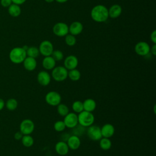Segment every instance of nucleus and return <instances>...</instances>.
I'll list each match as a JSON object with an SVG mask.
<instances>
[{
	"label": "nucleus",
	"mask_w": 156,
	"mask_h": 156,
	"mask_svg": "<svg viewBox=\"0 0 156 156\" xmlns=\"http://www.w3.org/2000/svg\"><path fill=\"white\" fill-rule=\"evenodd\" d=\"M91 18L97 23H103L108 18V9L104 5L99 4L93 7L90 12Z\"/></svg>",
	"instance_id": "obj_1"
},
{
	"label": "nucleus",
	"mask_w": 156,
	"mask_h": 156,
	"mask_svg": "<svg viewBox=\"0 0 156 156\" xmlns=\"http://www.w3.org/2000/svg\"><path fill=\"white\" fill-rule=\"evenodd\" d=\"M26 57V51L23 47L13 48L9 53V58L15 64L23 63Z\"/></svg>",
	"instance_id": "obj_2"
},
{
	"label": "nucleus",
	"mask_w": 156,
	"mask_h": 156,
	"mask_svg": "<svg viewBox=\"0 0 156 156\" xmlns=\"http://www.w3.org/2000/svg\"><path fill=\"white\" fill-rule=\"evenodd\" d=\"M78 124L84 127H88L93 124L94 116L92 112L83 110L77 115Z\"/></svg>",
	"instance_id": "obj_3"
},
{
	"label": "nucleus",
	"mask_w": 156,
	"mask_h": 156,
	"mask_svg": "<svg viewBox=\"0 0 156 156\" xmlns=\"http://www.w3.org/2000/svg\"><path fill=\"white\" fill-rule=\"evenodd\" d=\"M68 71L63 66H55L51 72V77L56 82H63L68 78Z\"/></svg>",
	"instance_id": "obj_4"
},
{
	"label": "nucleus",
	"mask_w": 156,
	"mask_h": 156,
	"mask_svg": "<svg viewBox=\"0 0 156 156\" xmlns=\"http://www.w3.org/2000/svg\"><path fill=\"white\" fill-rule=\"evenodd\" d=\"M46 102L51 106H57L61 103L62 97L60 93L55 91H51L46 93L45 95Z\"/></svg>",
	"instance_id": "obj_5"
},
{
	"label": "nucleus",
	"mask_w": 156,
	"mask_h": 156,
	"mask_svg": "<svg viewBox=\"0 0 156 156\" xmlns=\"http://www.w3.org/2000/svg\"><path fill=\"white\" fill-rule=\"evenodd\" d=\"M52 32L57 37H65L69 34V26L65 23L58 22L54 25Z\"/></svg>",
	"instance_id": "obj_6"
},
{
	"label": "nucleus",
	"mask_w": 156,
	"mask_h": 156,
	"mask_svg": "<svg viewBox=\"0 0 156 156\" xmlns=\"http://www.w3.org/2000/svg\"><path fill=\"white\" fill-rule=\"evenodd\" d=\"M35 129L34 122L29 119H25L23 120L20 125V131L23 135L31 134Z\"/></svg>",
	"instance_id": "obj_7"
},
{
	"label": "nucleus",
	"mask_w": 156,
	"mask_h": 156,
	"mask_svg": "<svg viewBox=\"0 0 156 156\" xmlns=\"http://www.w3.org/2000/svg\"><path fill=\"white\" fill-rule=\"evenodd\" d=\"M87 134L88 138L93 141H99V140L102 137L101 127L95 125H91L88 127Z\"/></svg>",
	"instance_id": "obj_8"
},
{
	"label": "nucleus",
	"mask_w": 156,
	"mask_h": 156,
	"mask_svg": "<svg viewBox=\"0 0 156 156\" xmlns=\"http://www.w3.org/2000/svg\"><path fill=\"white\" fill-rule=\"evenodd\" d=\"M39 52L42 55L49 56L51 55L52 51H54V46L52 43L49 40H44L41 42L39 45Z\"/></svg>",
	"instance_id": "obj_9"
},
{
	"label": "nucleus",
	"mask_w": 156,
	"mask_h": 156,
	"mask_svg": "<svg viewBox=\"0 0 156 156\" xmlns=\"http://www.w3.org/2000/svg\"><path fill=\"white\" fill-rule=\"evenodd\" d=\"M150 49L149 44L146 41H140L134 47L135 53L140 56H146L148 55L150 52Z\"/></svg>",
	"instance_id": "obj_10"
},
{
	"label": "nucleus",
	"mask_w": 156,
	"mask_h": 156,
	"mask_svg": "<svg viewBox=\"0 0 156 156\" xmlns=\"http://www.w3.org/2000/svg\"><path fill=\"white\" fill-rule=\"evenodd\" d=\"M63 122L66 127L73 129L78 124L77 115L76 113L69 112L65 116H64Z\"/></svg>",
	"instance_id": "obj_11"
},
{
	"label": "nucleus",
	"mask_w": 156,
	"mask_h": 156,
	"mask_svg": "<svg viewBox=\"0 0 156 156\" xmlns=\"http://www.w3.org/2000/svg\"><path fill=\"white\" fill-rule=\"evenodd\" d=\"M37 80L40 85L47 86L51 82V76L46 71H41L37 74Z\"/></svg>",
	"instance_id": "obj_12"
},
{
	"label": "nucleus",
	"mask_w": 156,
	"mask_h": 156,
	"mask_svg": "<svg viewBox=\"0 0 156 156\" xmlns=\"http://www.w3.org/2000/svg\"><path fill=\"white\" fill-rule=\"evenodd\" d=\"M78 58L74 55H69L64 60V67L68 71L76 68L78 66Z\"/></svg>",
	"instance_id": "obj_13"
},
{
	"label": "nucleus",
	"mask_w": 156,
	"mask_h": 156,
	"mask_svg": "<svg viewBox=\"0 0 156 156\" xmlns=\"http://www.w3.org/2000/svg\"><path fill=\"white\" fill-rule=\"evenodd\" d=\"M66 143L69 149L77 150L79 148L81 141L79 136L75 135H72L68 137V140H66Z\"/></svg>",
	"instance_id": "obj_14"
},
{
	"label": "nucleus",
	"mask_w": 156,
	"mask_h": 156,
	"mask_svg": "<svg viewBox=\"0 0 156 156\" xmlns=\"http://www.w3.org/2000/svg\"><path fill=\"white\" fill-rule=\"evenodd\" d=\"M55 150L57 154L63 156L68 154L69 149L66 141H59L55 145Z\"/></svg>",
	"instance_id": "obj_15"
},
{
	"label": "nucleus",
	"mask_w": 156,
	"mask_h": 156,
	"mask_svg": "<svg viewBox=\"0 0 156 156\" xmlns=\"http://www.w3.org/2000/svg\"><path fill=\"white\" fill-rule=\"evenodd\" d=\"M102 136L104 138H110L115 133V127L110 123H106L101 127Z\"/></svg>",
	"instance_id": "obj_16"
},
{
	"label": "nucleus",
	"mask_w": 156,
	"mask_h": 156,
	"mask_svg": "<svg viewBox=\"0 0 156 156\" xmlns=\"http://www.w3.org/2000/svg\"><path fill=\"white\" fill-rule=\"evenodd\" d=\"M83 29V24L80 21H74L69 26V34L76 36L81 34Z\"/></svg>",
	"instance_id": "obj_17"
},
{
	"label": "nucleus",
	"mask_w": 156,
	"mask_h": 156,
	"mask_svg": "<svg viewBox=\"0 0 156 156\" xmlns=\"http://www.w3.org/2000/svg\"><path fill=\"white\" fill-rule=\"evenodd\" d=\"M23 63L24 68L29 71H34L36 68L37 65V60L35 58L27 56L24 60Z\"/></svg>",
	"instance_id": "obj_18"
},
{
	"label": "nucleus",
	"mask_w": 156,
	"mask_h": 156,
	"mask_svg": "<svg viewBox=\"0 0 156 156\" xmlns=\"http://www.w3.org/2000/svg\"><path fill=\"white\" fill-rule=\"evenodd\" d=\"M108 16L111 18H118L122 13V7L119 4H113L108 9Z\"/></svg>",
	"instance_id": "obj_19"
},
{
	"label": "nucleus",
	"mask_w": 156,
	"mask_h": 156,
	"mask_svg": "<svg viewBox=\"0 0 156 156\" xmlns=\"http://www.w3.org/2000/svg\"><path fill=\"white\" fill-rule=\"evenodd\" d=\"M56 62L51 56H46L42 60V66L46 70H52L55 66Z\"/></svg>",
	"instance_id": "obj_20"
},
{
	"label": "nucleus",
	"mask_w": 156,
	"mask_h": 156,
	"mask_svg": "<svg viewBox=\"0 0 156 156\" xmlns=\"http://www.w3.org/2000/svg\"><path fill=\"white\" fill-rule=\"evenodd\" d=\"M83 110L93 112L96 108V102L93 99L88 98L83 102Z\"/></svg>",
	"instance_id": "obj_21"
},
{
	"label": "nucleus",
	"mask_w": 156,
	"mask_h": 156,
	"mask_svg": "<svg viewBox=\"0 0 156 156\" xmlns=\"http://www.w3.org/2000/svg\"><path fill=\"white\" fill-rule=\"evenodd\" d=\"M8 12L10 16L13 17H18L21 13V9L19 5L12 3L8 7Z\"/></svg>",
	"instance_id": "obj_22"
},
{
	"label": "nucleus",
	"mask_w": 156,
	"mask_h": 156,
	"mask_svg": "<svg viewBox=\"0 0 156 156\" xmlns=\"http://www.w3.org/2000/svg\"><path fill=\"white\" fill-rule=\"evenodd\" d=\"M112 145V141L108 138L102 137L99 140V146L101 149H102L104 151L109 150L111 148Z\"/></svg>",
	"instance_id": "obj_23"
},
{
	"label": "nucleus",
	"mask_w": 156,
	"mask_h": 156,
	"mask_svg": "<svg viewBox=\"0 0 156 156\" xmlns=\"http://www.w3.org/2000/svg\"><path fill=\"white\" fill-rule=\"evenodd\" d=\"M81 77L80 72L76 68L68 71V77L72 81H78Z\"/></svg>",
	"instance_id": "obj_24"
},
{
	"label": "nucleus",
	"mask_w": 156,
	"mask_h": 156,
	"mask_svg": "<svg viewBox=\"0 0 156 156\" xmlns=\"http://www.w3.org/2000/svg\"><path fill=\"white\" fill-rule=\"evenodd\" d=\"M21 140L23 145L27 147H31L34 143V140L30 135H23Z\"/></svg>",
	"instance_id": "obj_25"
},
{
	"label": "nucleus",
	"mask_w": 156,
	"mask_h": 156,
	"mask_svg": "<svg viewBox=\"0 0 156 156\" xmlns=\"http://www.w3.org/2000/svg\"><path fill=\"white\" fill-rule=\"evenodd\" d=\"M57 111L58 115H60L61 116H65L69 112V110L68 107L65 104H61L60 103L57 106Z\"/></svg>",
	"instance_id": "obj_26"
},
{
	"label": "nucleus",
	"mask_w": 156,
	"mask_h": 156,
	"mask_svg": "<svg viewBox=\"0 0 156 156\" xmlns=\"http://www.w3.org/2000/svg\"><path fill=\"white\" fill-rule=\"evenodd\" d=\"M26 54L27 57H30L33 58H37L39 54V49L38 48L35 46H30L28 47V48L26 50Z\"/></svg>",
	"instance_id": "obj_27"
},
{
	"label": "nucleus",
	"mask_w": 156,
	"mask_h": 156,
	"mask_svg": "<svg viewBox=\"0 0 156 156\" xmlns=\"http://www.w3.org/2000/svg\"><path fill=\"white\" fill-rule=\"evenodd\" d=\"M5 106L10 111L15 110L18 107V102L15 99L10 98L6 102Z\"/></svg>",
	"instance_id": "obj_28"
},
{
	"label": "nucleus",
	"mask_w": 156,
	"mask_h": 156,
	"mask_svg": "<svg viewBox=\"0 0 156 156\" xmlns=\"http://www.w3.org/2000/svg\"><path fill=\"white\" fill-rule=\"evenodd\" d=\"M72 109L74 113H79L83 110V102L80 101H76L72 104Z\"/></svg>",
	"instance_id": "obj_29"
},
{
	"label": "nucleus",
	"mask_w": 156,
	"mask_h": 156,
	"mask_svg": "<svg viewBox=\"0 0 156 156\" xmlns=\"http://www.w3.org/2000/svg\"><path fill=\"white\" fill-rule=\"evenodd\" d=\"M65 43L69 46H73L76 43V37L70 34H68L66 36H65Z\"/></svg>",
	"instance_id": "obj_30"
},
{
	"label": "nucleus",
	"mask_w": 156,
	"mask_h": 156,
	"mask_svg": "<svg viewBox=\"0 0 156 156\" xmlns=\"http://www.w3.org/2000/svg\"><path fill=\"white\" fill-rule=\"evenodd\" d=\"M66 128V126L63 122V121H57L54 124V129L55 131L58 132H63Z\"/></svg>",
	"instance_id": "obj_31"
},
{
	"label": "nucleus",
	"mask_w": 156,
	"mask_h": 156,
	"mask_svg": "<svg viewBox=\"0 0 156 156\" xmlns=\"http://www.w3.org/2000/svg\"><path fill=\"white\" fill-rule=\"evenodd\" d=\"M51 56L55 60V62H57L61 61L62 60H63L64 55L62 51H61L60 50H54Z\"/></svg>",
	"instance_id": "obj_32"
},
{
	"label": "nucleus",
	"mask_w": 156,
	"mask_h": 156,
	"mask_svg": "<svg viewBox=\"0 0 156 156\" xmlns=\"http://www.w3.org/2000/svg\"><path fill=\"white\" fill-rule=\"evenodd\" d=\"M1 5L4 7H9L12 4V0H0Z\"/></svg>",
	"instance_id": "obj_33"
},
{
	"label": "nucleus",
	"mask_w": 156,
	"mask_h": 156,
	"mask_svg": "<svg viewBox=\"0 0 156 156\" xmlns=\"http://www.w3.org/2000/svg\"><path fill=\"white\" fill-rule=\"evenodd\" d=\"M150 38L153 44H156V30H154L150 35Z\"/></svg>",
	"instance_id": "obj_34"
},
{
	"label": "nucleus",
	"mask_w": 156,
	"mask_h": 156,
	"mask_svg": "<svg viewBox=\"0 0 156 156\" xmlns=\"http://www.w3.org/2000/svg\"><path fill=\"white\" fill-rule=\"evenodd\" d=\"M23 136V134L20 131H19V132H16V133H15V135H14V138H15V139H16V140H21V139L22 138Z\"/></svg>",
	"instance_id": "obj_35"
},
{
	"label": "nucleus",
	"mask_w": 156,
	"mask_h": 156,
	"mask_svg": "<svg viewBox=\"0 0 156 156\" xmlns=\"http://www.w3.org/2000/svg\"><path fill=\"white\" fill-rule=\"evenodd\" d=\"M26 1V0H12V2L13 4H15L19 5L24 4Z\"/></svg>",
	"instance_id": "obj_36"
},
{
	"label": "nucleus",
	"mask_w": 156,
	"mask_h": 156,
	"mask_svg": "<svg viewBox=\"0 0 156 156\" xmlns=\"http://www.w3.org/2000/svg\"><path fill=\"white\" fill-rule=\"evenodd\" d=\"M150 52L152 53L153 55L155 56L156 55V44H153V46L150 49Z\"/></svg>",
	"instance_id": "obj_37"
},
{
	"label": "nucleus",
	"mask_w": 156,
	"mask_h": 156,
	"mask_svg": "<svg viewBox=\"0 0 156 156\" xmlns=\"http://www.w3.org/2000/svg\"><path fill=\"white\" fill-rule=\"evenodd\" d=\"M5 106V102L4 101V100L1 98H0V111L2 110V108H4V107Z\"/></svg>",
	"instance_id": "obj_38"
},
{
	"label": "nucleus",
	"mask_w": 156,
	"mask_h": 156,
	"mask_svg": "<svg viewBox=\"0 0 156 156\" xmlns=\"http://www.w3.org/2000/svg\"><path fill=\"white\" fill-rule=\"evenodd\" d=\"M55 1L58 3H65L67 2L68 0H55Z\"/></svg>",
	"instance_id": "obj_39"
},
{
	"label": "nucleus",
	"mask_w": 156,
	"mask_h": 156,
	"mask_svg": "<svg viewBox=\"0 0 156 156\" xmlns=\"http://www.w3.org/2000/svg\"><path fill=\"white\" fill-rule=\"evenodd\" d=\"M46 2L48 3H51V2H52L53 1H54L55 0H44Z\"/></svg>",
	"instance_id": "obj_40"
}]
</instances>
